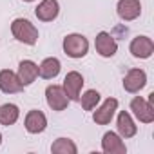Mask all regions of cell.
<instances>
[{"mask_svg": "<svg viewBox=\"0 0 154 154\" xmlns=\"http://www.w3.org/2000/svg\"><path fill=\"white\" fill-rule=\"evenodd\" d=\"M11 33L18 42L26 45H35L38 42V29L27 18H15L11 24Z\"/></svg>", "mask_w": 154, "mask_h": 154, "instance_id": "6da1fadb", "label": "cell"}, {"mask_svg": "<svg viewBox=\"0 0 154 154\" xmlns=\"http://www.w3.org/2000/svg\"><path fill=\"white\" fill-rule=\"evenodd\" d=\"M89 51V42L84 35L71 33L63 38V53L71 58H84Z\"/></svg>", "mask_w": 154, "mask_h": 154, "instance_id": "7a4b0ae2", "label": "cell"}, {"mask_svg": "<svg viewBox=\"0 0 154 154\" xmlns=\"http://www.w3.org/2000/svg\"><path fill=\"white\" fill-rule=\"evenodd\" d=\"M63 91L69 98V102H78L80 100V93H82V87H84V76L78 72V71H71L65 74L63 78Z\"/></svg>", "mask_w": 154, "mask_h": 154, "instance_id": "3957f363", "label": "cell"}, {"mask_svg": "<svg viewBox=\"0 0 154 154\" xmlns=\"http://www.w3.org/2000/svg\"><path fill=\"white\" fill-rule=\"evenodd\" d=\"M131 111H132V114L138 118V122H141V123H152V122H154V105H152L149 100L141 98V96L132 98V102H131Z\"/></svg>", "mask_w": 154, "mask_h": 154, "instance_id": "277c9868", "label": "cell"}, {"mask_svg": "<svg viewBox=\"0 0 154 154\" xmlns=\"http://www.w3.org/2000/svg\"><path fill=\"white\" fill-rule=\"evenodd\" d=\"M147 85V74L143 69H129L123 76V89L127 93H140Z\"/></svg>", "mask_w": 154, "mask_h": 154, "instance_id": "5b68a950", "label": "cell"}, {"mask_svg": "<svg viewBox=\"0 0 154 154\" xmlns=\"http://www.w3.org/2000/svg\"><path fill=\"white\" fill-rule=\"evenodd\" d=\"M94 47H96V53L103 58H111L116 54L118 51V42L114 40L112 35H109L107 31H102L96 35L94 38Z\"/></svg>", "mask_w": 154, "mask_h": 154, "instance_id": "8992f818", "label": "cell"}, {"mask_svg": "<svg viewBox=\"0 0 154 154\" xmlns=\"http://www.w3.org/2000/svg\"><path fill=\"white\" fill-rule=\"evenodd\" d=\"M45 100H47V105L53 109V111H63L69 103V98L63 91L62 85H49L45 89Z\"/></svg>", "mask_w": 154, "mask_h": 154, "instance_id": "52a82bcc", "label": "cell"}, {"mask_svg": "<svg viewBox=\"0 0 154 154\" xmlns=\"http://www.w3.org/2000/svg\"><path fill=\"white\" fill-rule=\"evenodd\" d=\"M129 51L134 58H141V60L150 58L152 53H154V42L149 36H143V35L136 36V38H132V42L129 45Z\"/></svg>", "mask_w": 154, "mask_h": 154, "instance_id": "ba28073f", "label": "cell"}, {"mask_svg": "<svg viewBox=\"0 0 154 154\" xmlns=\"http://www.w3.org/2000/svg\"><path fill=\"white\" fill-rule=\"evenodd\" d=\"M116 109H118V100H116V98H107V100L93 112L94 123H96V125H107V123H111V120H112Z\"/></svg>", "mask_w": 154, "mask_h": 154, "instance_id": "9c48e42d", "label": "cell"}, {"mask_svg": "<svg viewBox=\"0 0 154 154\" xmlns=\"http://www.w3.org/2000/svg\"><path fill=\"white\" fill-rule=\"evenodd\" d=\"M116 11L122 20L132 22L141 15V2L140 0H118Z\"/></svg>", "mask_w": 154, "mask_h": 154, "instance_id": "30bf717a", "label": "cell"}, {"mask_svg": "<svg viewBox=\"0 0 154 154\" xmlns=\"http://www.w3.org/2000/svg\"><path fill=\"white\" fill-rule=\"evenodd\" d=\"M24 89L22 82L18 80L17 72H13L11 69H2L0 71V91L6 94H15L20 93Z\"/></svg>", "mask_w": 154, "mask_h": 154, "instance_id": "8fae6325", "label": "cell"}, {"mask_svg": "<svg viewBox=\"0 0 154 154\" xmlns=\"http://www.w3.org/2000/svg\"><path fill=\"white\" fill-rule=\"evenodd\" d=\"M24 125H26V131H27V132H31V134H40V132H44L45 127H47V118H45V114H44L42 111L33 109V111H29V112L26 114Z\"/></svg>", "mask_w": 154, "mask_h": 154, "instance_id": "7c38bea8", "label": "cell"}, {"mask_svg": "<svg viewBox=\"0 0 154 154\" xmlns=\"http://www.w3.org/2000/svg\"><path fill=\"white\" fill-rule=\"evenodd\" d=\"M102 149L107 154H125L127 152V147H125L122 136L116 134V132H112V131L103 134V138H102Z\"/></svg>", "mask_w": 154, "mask_h": 154, "instance_id": "4fadbf2b", "label": "cell"}, {"mask_svg": "<svg viewBox=\"0 0 154 154\" xmlns=\"http://www.w3.org/2000/svg\"><path fill=\"white\" fill-rule=\"evenodd\" d=\"M60 13V4L58 0H42L38 8L35 9V15L42 22H53Z\"/></svg>", "mask_w": 154, "mask_h": 154, "instance_id": "5bb4252c", "label": "cell"}, {"mask_svg": "<svg viewBox=\"0 0 154 154\" xmlns=\"http://www.w3.org/2000/svg\"><path fill=\"white\" fill-rule=\"evenodd\" d=\"M18 80L22 82V85H31L35 80H36V76H38V65L31 60H22L20 65H18Z\"/></svg>", "mask_w": 154, "mask_h": 154, "instance_id": "9a60e30c", "label": "cell"}, {"mask_svg": "<svg viewBox=\"0 0 154 154\" xmlns=\"http://www.w3.org/2000/svg\"><path fill=\"white\" fill-rule=\"evenodd\" d=\"M116 127H118V134L122 136V138H132L136 132H138V127H136V123L132 122V118H131V114L127 112V111H122L120 114H118V122H116Z\"/></svg>", "mask_w": 154, "mask_h": 154, "instance_id": "2e32d148", "label": "cell"}, {"mask_svg": "<svg viewBox=\"0 0 154 154\" xmlns=\"http://www.w3.org/2000/svg\"><path fill=\"white\" fill-rule=\"evenodd\" d=\"M60 69H62V63L58 58L51 56V58H45L40 65H38V74L45 80H53L60 74Z\"/></svg>", "mask_w": 154, "mask_h": 154, "instance_id": "e0dca14e", "label": "cell"}, {"mask_svg": "<svg viewBox=\"0 0 154 154\" xmlns=\"http://www.w3.org/2000/svg\"><path fill=\"white\" fill-rule=\"evenodd\" d=\"M20 116V109L15 105V103H4V105H0V125H13L17 123Z\"/></svg>", "mask_w": 154, "mask_h": 154, "instance_id": "ac0fdd59", "label": "cell"}, {"mask_svg": "<svg viewBox=\"0 0 154 154\" xmlns=\"http://www.w3.org/2000/svg\"><path fill=\"white\" fill-rule=\"evenodd\" d=\"M51 152L53 154H76L78 149H76L74 141L69 138H58L53 145H51Z\"/></svg>", "mask_w": 154, "mask_h": 154, "instance_id": "d6986e66", "label": "cell"}, {"mask_svg": "<svg viewBox=\"0 0 154 154\" xmlns=\"http://www.w3.org/2000/svg\"><path fill=\"white\" fill-rule=\"evenodd\" d=\"M78 102L82 103L84 111H93V109L100 103V93L94 91V89H89V91H85V93L82 94V98H80Z\"/></svg>", "mask_w": 154, "mask_h": 154, "instance_id": "ffe728a7", "label": "cell"}, {"mask_svg": "<svg viewBox=\"0 0 154 154\" xmlns=\"http://www.w3.org/2000/svg\"><path fill=\"white\" fill-rule=\"evenodd\" d=\"M24 2H33V0H24Z\"/></svg>", "mask_w": 154, "mask_h": 154, "instance_id": "44dd1931", "label": "cell"}, {"mask_svg": "<svg viewBox=\"0 0 154 154\" xmlns=\"http://www.w3.org/2000/svg\"><path fill=\"white\" fill-rule=\"evenodd\" d=\"M0 143H2V134H0Z\"/></svg>", "mask_w": 154, "mask_h": 154, "instance_id": "7402d4cb", "label": "cell"}]
</instances>
